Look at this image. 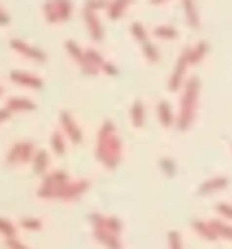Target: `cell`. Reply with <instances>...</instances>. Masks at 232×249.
<instances>
[{
    "label": "cell",
    "mask_w": 232,
    "mask_h": 249,
    "mask_svg": "<svg viewBox=\"0 0 232 249\" xmlns=\"http://www.w3.org/2000/svg\"><path fill=\"white\" fill-rule=\"evenodd\" d=\"M142 46V55L147 57V61H151V64H155V61H160V53H158V46H155L151 39H147V42L140 44Z\"/></svg>",
    "instance_id": "603a6c76"
},
{
    "label": "cell",
    "mask_w": 232,
    "mask_h": 249,
    "mask_svg": "<svg viewBox=\"0 0 232 249\" xmlns=\"http://www.w3.org/2000/svg\"><path fill=\"white\" fill-rule=\"evenodd\" d=\"M95 236L101 245H105L108 249H120V238L112 232H105V230H95Z\"/></svg>",
    "instance_id": "e0dca14e"
},
{
    "label": "cell",
    "mask_w": 232,
    "mask_h": 249,
    "mask_svg": "<svg viewBox=\"0 0 232 249\" xmlns=\"http://www.w3.org/2000/svg\"><path fill=\"white\" fill-rule=\"evenodd\" d=\"M86 57H88V61H90V64L95 66L97 70H101V68H103L105 59H103V57H101L97 51H92V48H88V51H86Z\"/></svg>",
    "instance_id": "f546056e"
},
{
    "label": "cell",
    "mask_w": 232,
    "mask_h": 249,
    "mask_svg": "<svg viewBox=\"0 0 232 249\" xmlns=\"http://www.w3.org/2000/svg\"><path fill=\"white\" fill-rule=\"evenodd\" d=\"M83 20H86V29H88V33H90V37L95 39V42H101V39H103V24H101L99 18H97V11H90V9L83 7Z\"/></svg>",
    "instance_id": "8fae6325"
},
{
    "label": "cell",
    "mask_w": 232,
    "mask_h": 249,
    "mask_svg": "<svg viewBox=\"0 0 232 249\" xmlns=\"http://www.w3.org/2000/svg\"><path fill=\"white\" fill-rule=\"evenodd\" d=\"M186 53H189L191 66H193V64H199V61L206 57V53H208V44H206V42H197L195 46H189V48H186Z\"/></svg>",
    "instance_id": "ac0fdd59"
},
{
    "label": "cell",
    "mask_w": 232,
    "mask_h": 249,
    "mask_svg": "<svg viewBox=\"0 0 232 249\" xmlns=\"http://www.w3.org/2000/svg\"><path fill=\"white\" fill-rule=\"evenodd\" d=\"M162 2H167V0H151V4H162Z\"/></svg>",
    "instance_id": "60d3db41"
},
{
    "label": "cell",
    "mask_w": 232,
    "mask_h": 249,
    "mask_svg": "<svg viewBox=\"0 0 232 249\" xmlns=\"http://www.w3.org/2000/svg\"><path fill=\"white\" fill-rule=\"evenodd\" d=\"M217 212H219L224 219L232 221V206H230V203H219V206H217Z\"/></svg>",
    "instance_id": "d590c367"
},
{
    "label": "cell",
    "mask_w": 232,
    "mask_h": 249,
    "mask_svg": "<svg viewBox=\"0 0 232 249\" xmlns=\"http://www.w3.org/2000/svg\"><path fill=\"white\" fill-rule=\"evenodd\" d=\"M7 247H9V249H29V247L24 245V243L18 241L16 236H13V238H7Z\"/></svg>",
    "instance_id": "8d00e7d4"
},
{
    "label": "cell",
    "mask_w": 232,
    "mask_h": 249,
    "mask_svg": "<svg viewBox=\"0 0 232 249\" xmlns=\"http://www.w3.org/2000/svg\"><path fill=\"white\" fill-rule=\"evenodd\" d=\"M193 230L199 234V236L206 238V241H215V238H219V236H217V232L213 230L211 221H195V223H193Z\"/></svg>",
    "instance_id": "d6986e66"
},
{
    "label": "cell",
    "mask_w": 232,
    "mask_h": 249,
    "mask_svg": "<svg viewBox=\"0 0 232 249\" xmlns=\"http://www.w3.org/2000/svg\"><path fill=\"white\" fill-rule=\"evenodd\" d=\"M228 177H211V179H206L202 186H199V195L202 197H206V195H215V193H221V190L228 188Z\"/></svg>",
    "instance_id": "7c38bea8"
},
{
    "label": "cell",
    "mask_w": 232,
    "mask_h": 249,
    "mask_svg": "<svg viewBox=\"0 0 232 249\" xmlns=\"http://www.w3.org/2000/svg\"><path fill=\"white\" fill-rule=\"evenodd\" d=\"M182 7H184V13H186V22H189L191 29H199V11L195 7V0H182Z\"/></svg>",
    "instance_id": "2e32d148"
},
{
    "label": "cell",
    "mask_w": 232,
    "mask_h": 249,
    "mask_svg": "<svg viewBox=\"0 0 232 249\" xmlns=\"http://www.w3.org/2000/svg\"><path fill=\"white\" fill-rule=\"evenodd\" d=\"M230 146H232V142H230Z\"/></svg>",
    "instance_id": "7bdbcfd3"
},
{
    "label": "cell",
    "mask_w": 232,
    "mask_h": 249,
    "mask_svg": "<svg viewBox=\"0 0 232 249\" xmlns=\"http://www.w3.org/2000/svg\"><path fill=\"white\" fill-rule=\"evenodd\" d=\"M57 7V16H59V22H66L73 13V0H55Z\"/></svg>",
    "instance_id": "d4e9b609"
},
{
    "label": "cell",
    "mask_w": 232,
    "mask_h": 249,
    "mask_svg": "<svg viewBox=\"0 0 232 249\" xmlns=\"http://www.w3.org/2000/svg\"><path fill=\"white\" fill-rule=\"evenodd\" d=\"M129 4H132V0H112V2H110V7H108L110 20H118V18L127 11Z\"/></svg>",
    "instance_id": "ffe728a7"
},
{
    "label": "cell",
    "mask_w": 232,
    "mask_h": 249,
    "mask_svg": "<svg viewBox=\"0 0 232 249\" xmlns=\"http://www.w3.org/2000/svg\"><path fill=\"white\" fill-rule=\"evenodd\" d=\"M155 35L162 39H175L177 37V31L173 29V26H158L155 29Z\"/></svg>",
    "instance_id": "1f68e13d"
},
{
    "label": "cell",
    "mask_w": 232,
    "mask_h": 249,
    "mask_svg": "<svg viewBox=\"0 0 232 249\" xmlns=\"http://www.w3.org/2000/svg\"><path fill=\"white\" fill-rule=\"evenodd\" d=\"M20 225L24 230H39V228H42V221H39V219H22Z\"/></svg>",
    "instance_id": "836d02e7"
},
{
    "label": "cell",
    "mask_w": 232,
    "mask_h": 249,
    "mask_svg": "<svg viewBox=\"0 0 232 249\" xmlns=\"http://www.w3.org/2000/svg\"><path fill=\"white\" fill-rule=\"evenodd\" d=\"M7 109L11 114H22V112H33L35 103L31 99H24V96H11L7 101Z\"/></svg>",
    "instance_id": "4fadbf2b"
},
{
    "label": "cell",
    "mask_w": 232,
    "mask_h": 249,
    "mask_svg": "<svg viewBox=\"0 0 232 249\" xmlns=\"http://www.w3.org/2000/svg\"><path fill=\"white\" fill-rule=\"evenodd\" d=\"M9 79H11L16 86H22V88H33V90H42L44 88L42 79L31 72H24V70H13V72L9 74Z\"/></svg>",
    "instance_id": "9c48e42d"
},
{
    "label": "cell",
    "mask_w": 232,
    "mask_h": 249,
    "mask_svg": "<svg viewBox=\"0 0 232 249\" xmlns=\"http://www.w3.org/2000/svg\"><path fill=\"white\" fill-rule=\"evenodd\" d=\"M169 247L171 249H182V238L177 232H169Z\"/></svg>",
    "instance_id": "e575fe53"
},
{
    "label": "cell",
    "mask_w": 232,
    "mask_h": 249,
    "mask_svg": "<svg viewBox=\"0 0 232 249\" xmlns=\"http://www.w3.org/2000/svg\"><path fill=\"white\" fill-rule=\"evenodd\" d=\"M59 123H61V127H64L66 136L73 140V144H81V142H83V133H81V129H79L77 121L73 118V114H70V112H61L59 114Z\"/></svg>",
    "instance_id": "ba28073f"
},
{
    "label": "cell",
    "mask_w": 232,
    "mask_h": 249,
    "mask_svg": "<svg viewBox=\"0 0 232 249\" xmlns=\"http://www.w3.org/2000/svg\"><path fill=\"white\" fill-rule=\"evenodd\" d=\"M51 149L55 151V155H66V140H64V136H61L59 131H53L51 133Z\"/></svg>",
    "instance_id": "cb8c5ba5"
},
{
    "label": "cell",
    "mask_w": 232,
    "mask_h": 249,
    "mask_svg": "<svg viewBox=\"0 0 232 249\" xmlns=\"http://www.w3.org/2000/svg\"><path fill=\"white\" fill-rule=\"evenodd\" d=\"M132 123H134V127H138V129L145 124V105H142V101H134V105H132Z\"/></svg>",
    "instance_id": "44dd1931"
},
{
    "label": "cell",
    "mask_w": 232,
    "mask_h": 249,
    "mask_svg": "<svg viewBox=\"0 0 232 249\" xmlns=\"http://www.w3.org/2000/svg\"><path fill=\"white\" fill-rule=\"evenodd\" d=\"M31 164H33V173H38V175H46L48 164H51V155H48V151L38 149L35 155H33V160H31Z\"/></svg>",
    "instance_id": "5bb4252c"
},
{
    "label": "cell",
    "mask_w": 232,
    "mask_h": 249,
    "mask_svg": "<svg viewBox=\"0 0 232 249\" xmlns=\"http://www.w3.org/2000/svg\"><path fill=\"white\" fill-rule=\"evenodd\" d=\"M90 188V184H88L86 179H77V181H68V184L64 186V193H61V201H77V199H81V195H86V190Z\"/></svg>",
    "instance_id": "30bf717a"
},
{
    "label": "cell",
    "mask_w": 232,
    "mask_h": 249,
    "mask_svg": "<svg viewBox=\"0 0 232 249\" xmlns=\"http://www.w3.org/2000/svg\"><path fill=\"white\" fill-rule=\"evenodd\" d=\"M158 121L162 127H173V123H175V116H173V107H171V103L169 101H160L158 103Z\"/></svg>",
    "instance_id": "9a60e30c"
},
{
    "label": "cell",
    "mask_w": 232,
    "mask_h": 249,
    "mask_svg": "<svg viewBox=\"0 0 232 249\" xmlns=\"http://www.w3.org/2000/svg\"><path fill=\"white\" fill-rule=\"evenodd\" d=\"M68 184V175L66 171H53L44 175V181L38 190L39 199H61V193H64V186Z\"/></svg>",
    "instance_id": "3957f363"
},
{
    "label": "cell",
    "mask_w": 232,
    "mask_h": 249,
    "mask_svg": "<svg viewBox=\"0 0 232 249\" xmlns=\"http://www.w3.org/2000/svg\"><path fill=\"white\" fill-rule=\"evenodd\" d=\"M101 70H103L105 74H110V77H116V74H118V68H116V66H112V64H108V61L103 64V68H101Z\"/></svg>",
    "instance_id": "74e56055"
},
{
    "label": "cell",
    "mask_w": 232,
    "mask_h": 249,
    "mask_svg": "<svg viewBox=\"0 0 232 249\" xmlns=\"http://www.w3.org/2000/svg\"><path fill=\"white\" fill-rule=\"evenodd\" d=\"M35 144L31 140H20L9 149L7 158H4V164L7 166H18V164H24V162H31L35 155Z\"/></svg>",
    "instance_id": "277c9868"
},
{
    "label": "cell",
    "mask_w": 232,
    "mask_h": 249,
    "mask_svg": "<svg viewBox=\"0 0 232 249\" xmlns=\"http://www.w3.org/2000/svg\"><path fill=\"white\" fill-rule=\"evenodd\" d=\"M9 118H11V112H9L7 107H2V109H0V124H2V123H7Z\"/></svg>",
    "instance_id": "ab89813d"
},
{
    "label": "cell",
    "mask_w": 232,
    "mask_h": 249,
    "mask_svg": "<svg viewBox=\"0 0 232 249\" xmlns=\"http://www.w3.org/2000/svg\"><path fill=\"white\" fill-rule=\"evenodd\" d=\"M0 96H2V88H0Z\"/></svg>",
    "instance_id": "b9f144b4"
},
{
    "label": "cell",
    "mask_w": 232,
    "mask_h": 249,
    "mask_svg": "<svg viewBox=\"0 0 232 249\" xmlns=\"http://www.w3.org/2000/svg\"><path fill=\"white\" fill-rule=\"evenodd\" d=\"M211 225H213V230L217 232V236H219V238H228V241H232V225L230 223L219 221V219H213Z\"/></svg>",
    "instance_id": "7402d4cb"
},
{
    "label": "cell",
    "mask_w": 232,
    "mask_h": 249,
    "mask_svg": "<svg viewBox=\"0 0 232 249\" xmlns=\"http://www.w3.org/2000/svg\"><path fill=\"white\" fill-rule=\"evenodd\" d=\"M97 158L105 168H116L123 158V142L116 131V124L112 121H105L99 129V138H97Z\"/></svg>",
    "instance_id": "6da1fadb"
},
{
    "label": "cell",
    "mask_w": 232,
    "mask_h": 249,
    "mask_svg": "<svg viewBox=\"0 0 232 249\" xmlns=\"http://www.w3.org/2000/svg\"><path fill=\"white\" fill-rule=\"evenodd\" d=\"M160 171H162L167 177H173V175H175V171H177L175 162H173L171 158H162V160H160Z\"/></svg>",
    "instance_id": "f1b7e54d"
},
{
    "label": "cell",
    "mask_w": 232,
    "mask_h": 249,
    "mask_svg": "<svg viewBox=\"0 0 232 249\" xmlns=\"http://www.w3.org/2000/svg\"><path fill=\"white\" fill-rule=\"evenodd\" d=\"M66 53H68L70 57H73L75 61L79 64V68L83 70V74H88V77H97L99 74V70L95 68V66L88 61V57H86V51H83L81 46H79L77 42H66Z\"/></svg>",
    "instance_id": "5b68a950"
},
{
    "label": "cell",
    "mask_w": 232,
    "mask_h": 249,
    "mask_svg": "<svg viewBox=\"0 0 232 249\" xmlns=\"http://www.w3.org/2000/svg\"><path fill=\"white\" fill-rule=\"evenodd\" d=\"M9 46H11L16 53H20L22 57H26V59H33V61H38V64H44V61H46V53L35 48V46H31V44L24 42V39L13 37L11 42H9Z\"/></svg>",
    "instance_id": "52a82bcc"
},
{
    "label": "cell",
    "mask_w": 232,
    "mask_h": 249,
    "mask_svg": "<svg viewBox=\"0 0 232 249\" xmlns=\"http://www.w3.org/2000/svg\"><path fill=\"white\" fill-rule=\"evenodd\" d=\"M110 7V2L108 0H88L86 2V9H90V11H103V9H108Z\"/></svg>",
    "instance_id": "d6a6232c"
},
{
    "label": "cell",
    "mask_w": 232,
    "mask_h": 249,
    "mask_svg": "<svg viewBox=\"0 0 232 249\" xmlns=\"http://www.w3.org/2000/svg\"><path fill=\"white\" fill-rule=\"evenodd\" d=\"M9 22H11V20H9V13L4 11L2 7H0V26H7Z\"/></svg>",
    "instance_id": "f35d334b"
},
{
    "label": "cell",
    "mask_w": 232,
    "mask_h": 249,
    "mask_svg": "<svg viewBox=\"0 0 232 249\" xmlns=\"http://www.w3.org/2000/svg\"><path fill=\"white\" fill-rule=\"evenodd\" d=\"M189 66H191L189 53H186V48H184L182 55L177 57V61H175V68H173V72H171V79H169V90L171 92H177L182 88V83H184V74H186V70H189Z\"/></svg>",
    "instance_id": "8992f818"
},
{
    "label": "cell",
    "mask_w": 232,
    "mask_h": 249,
    "mask_svg": "<svg viewBox=\"0 0 232 249\" xmlns=\"http://www.w3.org/2000/svg\"><path fill=\"white\" fill-rule=\"evenodd\" d=\"M132 35L136 37L138 44H142V42H147V39H149V33H147V29L140 24V22H134V24H132Z\"/></svg>",
    "instance_id": "4316f807"
},
{
    "label": "cell",
    "mask_w": 232,
    "mask_h": 249,
    "mask_svg": "<svg viewBox=\"0 0 232 249\" xmlns=\"http://www.w3.org/2000/svg\"><path fill=\"white\" fill-rule=\"evenodd\" d=\"M44 16H46V22H48V24H55V22H59L55 0H46V2H44Z\"/></svg>",
    "instance_id": "484cf974"
},
{
    "label": "cell",
    "mask_w": 232,
    "mask_h": 249,
    "mask_svg": "<svg viewBox=\"0 0 232 249\" xmlns=\"http://www.w3.org/2000/svg\"><path fill=\"white\" fill-rule=\"evenodd\" d=\"M0 234H2L4 238H13L16 236V225H13L11 221H7V219L0 216Z\"/></svg>",
    "instance_id": "83f0119b"
},
{
    "label": "cell",
    "mask_w": 232,
    "mask_h": 249,
    "mask_svg": "<svg viewBox=\"0 0 232 249\" xmlns=\"http://www.w3.org/2000/svg\"><path fill=\"white\" fill-rule=\"evenodd\" d=\"M105 232H112L118 236L120 234V230H123V225H120V221L118 219H114V216H105Z\"/></svg>",
    "instance_id": "4dcf8cb0"
},
{
    "label": "cell",
    "mask_w": 232,
    "mask_h": 249,
    "mask_svg": "<svg viewBox=\"0 0 232 249\" xmlns=\"http://www.w3.org/2000/svg\"><path fill=\"white\" fill-rule=\"evenodd\" d=\"M199 88L202 81L199 77H191L184 86L182 92V105H180V114H177V129L186 131L195 121V112H197V101H199Z\"/></svg>",
    "instance_id": "7a4b0ae2"
}]
</instances>
